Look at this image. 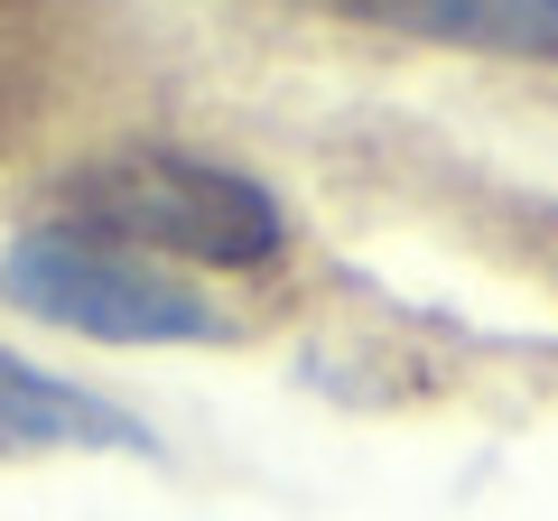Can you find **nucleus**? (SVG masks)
<instances>
[{"instance_id": "20e7f679", "label": "nucleus", "mask_w": 558, "mask_h": 521, "mask_svg": "<svg viewBox=\"0 0 558 521\" xmlns=\"http://www.w3.org/2000/svg\"><path fill=\"white\" fill-rule=\"evenodd\" d=\"M336 20L400 28V38H438V47H484V57H531L558 65V0H317Z\"/></svg>"}, {"instance_id": "f03ea898", "label": "nucleus", "mask_w": 558, "mask_h": 521, "mask_svg": "<svg viewBox=\"0 0 558 521\" xmlns=\"http://www.w3.org/2000/svg\"><path fill=\"white\" fill-rule=\"evenodd\" d=\"M0 299L38 326H65V336H94V344H223V307L205 299L196 280L159 270V260H131L121 242L94 233H20L0 252Z\"/></svg>"}, {"instance_id": "f257e3e1", "label": "nucleus", "mask_w": 558, "mask_h": 521, "mask_svg": "<svg viewBox=\"0 0 558 521\" xmlns=\"http://www.w3.org/2000/svg\"><path fill=\"white\" fill-rule=\"evenodd\" d=\"M57 215H65V233L168 252V260H196V270H260L289 242V215H279L270 186L223 168V159H196V149L94 159L84 178H65Z\"/></svg>"}, {"instance_id": "7ed1b4c3", "label": "nucleus", "mask_w": 558, "mask_h": 521, "mask_svg": "<svg viewBox=\"0 0 558 521\" xmlns=\"http://www.w3.org/2000/svg\"><path fill=\"white\" fill-rule=\"evenodd\" d=\"M65 447H84V457H159V438L121 401H102V391L0 344V457H65Z\"/></svg>"}]
</instances>
